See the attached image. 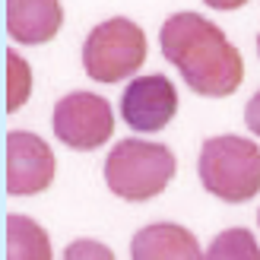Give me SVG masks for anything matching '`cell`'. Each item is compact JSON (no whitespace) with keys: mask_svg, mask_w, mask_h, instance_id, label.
Returning a JSON list of instances; mask_svg holds the SVG:
<instances>
[{"mask_svg":"<svg viewBox=\"0 0 260 260\" xmlns=\"http://www.w3.org/2000/svg\"><path fill=\"white\" fill-rule=\"evenodd\" d=\"M257 51H260V35H257Z\"/></svg>","mask_w":260,"mask_h":260,"instance_id":"obj_16","label":"cell"},{"mask_svg":"<svg viewBox=\"0 0 260 260\" xmlns=\"http://www.w3.org/2000/svg\"><path fill=\"white\" fill-rule=\"evenodd\" d=\"M51 181H54L51 146L29 130H13L7 137V190L13 197H32L51 187Z\"/></svg>","mask_w":260,"mask_h":260,"instance_id":"obj_6","label":"cell"},{"mask_svg":"<svg viewBox=\"0 0 260 260\" xmlns=\"http://www.w3.org/2000/svg\"><path fill=\"white\" fill-rule=\"evenodd\" d=\"M203 260H260V244L248 229H225L213 238Z\"/></svg>","mask_w":260,"mask_h":260,"instance_id":"obj_11","label":"cell"},{"mask_svg":"<svg viewBox=\"0 0 260 260\" xmlns=\"http://www.w3.org/2000/svg\"><path fill=\"white\" fill-rule=\"evenodd\" d=\"M146 60V35L137 22L114 16L99 22L83 42V70L95 83H118L134 76Z\"/></svg>","mask_w":260,"mask_h":260,"instance_id":"obj_4","label":"cell"},{"mask_svg":"<svg viewBox=\"0 0 260 260\" xmlns=\"http://www.w3.org/2000/svg\"><path fill=\"white\" fill-rule=\"evenodd\" d=\"M175 152L162 143L121 140L105 159V181L121 200H149L175 178Z\"/></svg>","mask_w":260,"mask_h":260,"instance_id":"obj_3","label":"cell"},{"mask_svg":"<svg viewBox=\"0 0 260 260\" xmlns=\"http://www.w3.org/2000/svg\"><path fill=\"white\" fill-rule=\"evenodd\" d=\"M32 92V70L16 51L7 54V111H19Z\"/></svg>","mask_w":260,"mask_h":260,"instance_id":"obj_12","label":"cell"},{"mask_svg":"<svg viewBox=\"0 0 260 260\" xmlns=\"http://www.w3.org/2000/svg\"><path fill=\"white\" fill-rule=\"evenodd\" d=\"M178 111V92L172 80H165L159 73L140 76L124 89L121 99V118L127 121L130 130L140 134H155L162 130Z\"/></svg>","mask_w":260,"mask_h":260,"instance_id":"obj_7","label":"cell"},{"mask_svg":"<svg viewBox=\"0 0 260 260\" xmlns=\"http://www.w3.org/2000/svg\"><path fill=\"white\" fill-rule=\"evenodd\" d=\"M134 260H203L193 232L175 222H155L140 229L130 241Z\"/></svg>","mask_w":260,"mask_h":260,"instance_id":"obj_9","label":"cell"},{"mask_svg":"<svg viewBox=\"0 0 260 260\" xmlns=\"http://www.w3.org/2000/svg\"><path fill=\"white\" fill-rule=\"evenodd\" d=\"M197 172L203 187L225 203H244L260 193V149L244 137H210L200 149Z\"/></svg>","mask_w":260,"mask_h":260,"instance_id":"obj_2","label":"cell"},{"mask_svg":"<svg viewBox=\"0 0 260 260\" xmlns=\"http://www.w3.org/2000/svg\"><path fill=\"white\" fill-rule=\"evenodd\" d=\"M63 25L60 0H7V29L19 45H45Z\"/></svg>","mask_w":260,"mask_h":260,"instance_id":"obj_8","label":"cell"},{"mask_svg":"<svg viewBox=\"0 0 260 260\" xmlns=\"http://www.w3.org/2000/svg\"><path fill=\"white\" fill-rule=\"evenodd\" d=\"M159 42L165 60L175 63L197 95L225 99L244 80V60L238 48L229 42L216 22H210L200 13L168 16L159 32Z\"/></svg>","mask_w":260,"mask_h":260,"instance_id":"obj_1","label":"cell"},{"mask_svg":"<svg viewBox=\"0 0 260 260\" xmlns=\"http://www.w3.org/2000/svg\"><path fill=\"white\" fill-rule=\"evenodd\" d=\"M257 219H260V213H257Z\"/></svg>","mask_w":260,"mask_h":260,"instance_id":"obj_17","label":"cell"},{"mask_svg":"<svg viewBox=\"0 0 260 260\" xmlns=\"http://www.w3.org/2000/svg\"><path fill=\"white\" fill-rule=\"evenodd\" d=\"M7 260H51L48 232L29 216L7 219Z\"/></svg>","mask_w":260,"mask_h":260,"instance_id":"obj_10","label":"cell"},{"mask_svg":"<svg viewBox=\"0 0 260 260\" xmlns=\"http://www.w3.org/2000/svg\"><path fill=\"white\" fill-rule=\"evenodd\" d=\"M206 7H213V10H238V7H244L248 0H203Z\"/></svg>","mask_w":260,"mask_h":260,"instance_id":"obj_15","label":"cell"},{"mask_svg":"<svg viewBox=\"0 0 260 260\" xmlns=\"http://www.w3.org/2000/svg\"><path fill=\"white\" fill-rule=\"evenodd\" d=\"M244 121H248L251 134H257V137H260V92L248 102V108H244Z\"/></svg>","mask_w":260,"mask_h":260,"instance_id":"obj_14","label":"cell"},{"mask_svg":"<svg viewBox=\"0 0 260 260\" xmlns=\"http://www.w3.org/2000/svg\"><path fill=\"white\" fill-rule=\"evenodd\" d=\"M54 134L70 149H99L114 134V111L95 92H70L54 105Z\"/></svg>","mask_w":260,"mask_h":260,"instance_id":"obj_5","label":"cell"},{"mask_svg":"<svg viewBox=\"0 0 260 260\" xmlns=\"http://www.w3.org/2000/svg\"><path fill=\"white\" fill-rule=\"evenodd\" d=\"M63 260H114L111 248L102 241H92V238H76L73 244H67L63 251Z\"/></svg>","mask_w":260,"mask_h":260,"instance_id":"obj_13","label":"cell"}]
</instances>
